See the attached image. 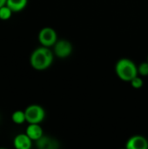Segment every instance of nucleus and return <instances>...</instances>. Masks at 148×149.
<instances>
[{"label": "nucleus", "instance_id": "1", "mask_svg": "<svg viewBox=\"0 0 148 149\" xmlns=\"http://www.w3.org/2000/svg\"><path fill=\"white\" fill-rule=\"evenodd\" d=\"M54 56V52L50 47L41 45L31 52L30 57V64L31 67L37 71H44L48 69L52 65Z\"/></svg>", "mask_w": 148, "mask_h": 149}, {"label": "nucleus", "instance_id": "2", "mask_svg": "<svg viewBox=\"0 0 148 149\" xmlns=\"http://www.w3.org/2000/svg\"><path fill=\"white\" fill-rule=\"evenodd\" d=\"M115 72L120 79L125 82H130L138 74V65L127 58L119 59L115 65Z\"/></svg>", "mask_w": 148, "mask_h": 149}, {"label": "nucleus", "instance_id": "3", "mask_svg": "<svg viewBox=\"0 0 148 149\" xmlns=\"http://www.w3.org/2000/svg\"><path fill=\"white\" fill-rule=\"evenodd\" d=\"M26 122L28 124H40L45 118V111L39 105L32 104L28 106L25 110Z\"/></svg>", "mask_w": 148, "mask_h": 149}, {"label": "nucleus", "instance_id": "4", "mask_svg": "<svg viewBox=\"0 0 148 149\" xmlns=\"http://www.w3.org/2000/svg\"><path fill=\"white\" fill-rule=\"evenodd\" d=\"M38 38L41 45L51 48L58 41V34L53 28L44 27L39 31Z\"/></svg>", "mask_w": 148, "mask_h": 149}, {"label": "nucleus", "instance_id": "5", "mask_svg": "<svg viewBox=\"0 0 148 149\" xmlns=\"http://www.w3.org/2000/svg\"><path fill=\"white\" fill-rule=\"evenodd\" d=\"M53 47L54 55L59 58H68L72 52V45L70 41L66 39H60L55 43Z\"/></svg>", "mask_w": 148, "mask_h": 149}, {"label": "nucleus", "instance_id": "6", "mask_svg": "<svg viewBox=\"0 0 148 149\" xmlns=\"http://www.w3.org/2000/svg\"><path fill=\"white\" fill-rule=\"evenodd\" d=\"M127 149H147L148 140L142 135H133L126 143Z\"/></svg>", "mask_w": 148, "mask_h": 149}, {"label": "nucleus", "instance_id": "7", "mask_svg": "<svg viewBox=\"0 0 148 149\" xmlns=\"http://www.w3.org/2000/svg\"><path fill=\"white\" fill-rule=\"evenodd\" d=\"M32 140L24 133L18 134L13 140L14 148L17 149H30L32 147Z\"/></svg>", "mask_w": 148, "mask_h": 149}, {"label": "nucleus", "instance_id": "8", "mask_svg": "<svg viewBox=\"0 0 148 149\" xmlns=\"http://www.w3.org/2000/svg\"><path fill=\"white\" fill-rule=\"evenodd\" d=\"M25 134L33 141H37L44 135V132H43V129H42L40 124H34V123L28 125V127L25 130Z\"/></svg>", "mask_w": 148, "mask_h": 149}, {"label": "nucleus", "instance_id": "9", "mask_svg": "<svg viewBox=\"0 0 148 149\" xmlns=\"http://www.w3.org/2000/svg\"><path fill=\"white\" fill-rule=\"evenodd\" d=\"M36 142L37 148L39 149H56L58 148V141L52 138L43 135Z\"/></svg>", "mask_w": 148, "mask_h": 149}, {"label": "nucleus", "instance_id": "10", "mask_svg": "<svg viewBox=\"0 0 148 149\" xmlns=\"http://www.w3.org/2000/svg\"><path fill=\"white\" fill-rule=\"evenodd\" d=\"M28 3V0H6V5L10 8L13 12L22 11Z\"/></svg>", "mask_w": 148, "mask_h": 149}, {"label": "nucleus", "instance_id": "11", "mask_svg": "<svg viewBox=\"0 0 148 149\" xmlns=\"http://www.w3.org/2000/svg\"><path fill=\"white\" fill-rule=\"evenodd\" d=\"M11 120L13 123L17 125H22L24 122H26V117L24 111L22 110H17L11 114Z\"/></svg>", "mask_w": 148, "mask_h": 149}, {"label": "nucleus", "instance_id": "12", "mask_svg": "<svg viewBox=\"0 0 148 149\" xmlns=\"http://www.w3.org/2000/svg\"><path fill=\"white\" fill-rule=\"evenodd\" d=\"M13 11L10 10L9 6L4 4L3 6L0 7V19L1 20H8L11 17Z\"/></svg>", "mask_w": 148, "mask_h": 149}, {"label": "nucleus", "instance_id": "13", "mask_svg": "<svg viewBox=\"0 0 148 149\" xmlns=\"http://www.w3.org/2000/svg\"><path fill=\"white\" fill-rule=\"evenodd\" d=\"M129 83L131 84L132 87L134 89H140L144 85L143 79H142L141 76L140 77V75H137L136 77H134Z\"/></svg>", "mask_w": 148, "mask_h": 149}, {"label": "nucleus", "instance_id": "14", "mask_svg": "<svg viewBox=\"0 0 148 149\" xmlns=\"http://www.w3.org/2000/svg\"><path fill=\"white\" fill-rule=\"evenodd\" d=\"M138 74L141 77L148 76V62H142L138 65Z\"/></svg>", "mask_w": 148, "mask_h": 149}, {"label": "nucleus", "instance_id": "15", "mask_svg": "<svg viewBox=\"0 0 148 149\" xmlns=\"http://www.w3.org/2000/svg\"><path fill=\"white\" fill-rule=\"evenodd\" d=\"M4 4H6V0H0V7L3 6Z\"/></svg>", "mask_w": 148, "mask_h": 149}, {"label": "nucleus", "instance_id": "16", "mask_svg": "<svg viewBox=\"0 0 148 149\" xmlns=\"http://www.w3.org/2000/svg\"><path fill=\"white\" fill-rule=\"evenodd\" d=\"M147 62H148V56H147Z\"/></svg>", "mask_w": 148, "mask_h": 149}]
</instances>
